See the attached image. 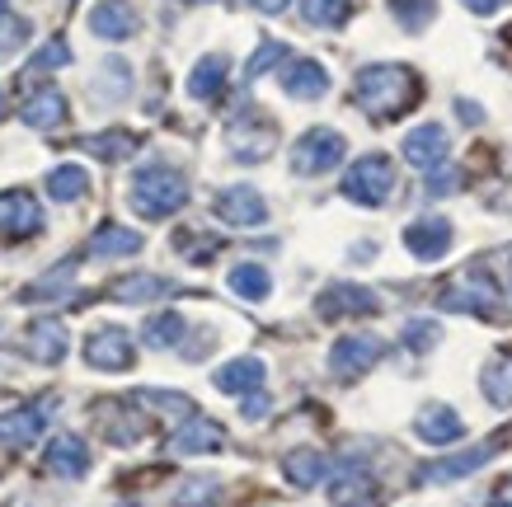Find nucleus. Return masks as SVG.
<instances>
[{"mask_svg": "<svg viewBox=\"0 0 512 507\" xmlns=\"http://www.w3.org/2000/svg\"><path fill=\"white\" fill-rule=\"evenodd\" d=\"M353 99L367 118L390 123V118H400V113H409L419 104V76L409 66H390V62L362 66L353 80Z\"/></svg>", "mask_w": 512, "mask_h": 507, "instance_id": "nucleus-1", "label": "nucleus"}, {"mask_svg": "<svg viewBox=\"0 0 512 507\" xmlns=\"http://www.w3.org/2000/svg\"><path fill=\"white\" fill-rule=\"evenodd\" d=\"M127 202L132 212L146 216V221H160V216H174L188 202V179L170 165H146L132 174V188H127Z\"/></svg>", "mask_w": 512, "mask_h": 507, "instance_id": "nucleus-2", "label": "nucleus"}, {"mask_svg": "<svg viewBox=\"0 0 512 507\" xmlns=\"http://www.w3.org/2000/svg\"><path fill=\"white\" fill-rule=\"evenodd\" d=\"M390 188H395V165L386 155H362L343 174V198H353L357 207H381L390 198Z\"/></svg>", "mask_w": 512, "mask_h": 507, "instance_id": "nucleus-3", "label": "nucleus"}, {"mask_svg": "<svg viewBox=\"0 0 512 507\" xmlns=\"http://www.w3.org/2000/svg\"><path fill=\"white\" fill-rule=\"evenodd\" d=\"M226 146H231L235 160L259 165V160H268V155H273V146H278V127L268 123L264 113L245 108V113H235L231 127H226Z\"/></svg>", "mask_w": 512, "mask_h": 507, "instance_id": "nucleus-4", "label": "nucleus"}, {"mask_svg": "<svg viewBox=\"0 0 512 507\" xmlns=\"http://www.w3.org/2000/svg\"><path fill=\"white\" fill-rule=\"evenodd\" d=\"M348 141L334 132V127H311L306 137L292 146V169L296 174H329V169L343 160Z\"/></svg>", "mask_w": 512, "mask_h": 507, "instance_id": "nucleus-5", "label": "nucleus"}, {"mask_svg": "<svg viewBox=\"0 0 512 507\" xmlns=\"http://www.w3.org/2000/svg\"><path fill=\"white\" fill-rule=\"evenodd\" d=\"M85 362L94 371H127L137 362V348H132V334L118 329V324H104L85 338Z\"/></svg>", "mask_w": 512, "mask_h": 507, "instance_id": "nucleus-6", "label": "nucleus"}, {"mask_svg": "<svg viewBox=\"0 0 512 507\" xmlns=\"http://www.w3.org/2000/svg\"><path fill=\"white\" fill-rule=\"evenodd\" d=\"M43 231V207L33 202V193L10 188L0 193V240H29Z\"/></svg>", "mask_w": 512, "mask_h": 507, "instance_id": "nucleus-7", "label": "nucleus"}, {"mask_svg": "<svg viewBox=\"0 0 512 507\" xmlns=\"http://www.w3.org/2000/svg\"><path fill=\"white\" fill-rule=\"evenodd\" d=\"M94 423H99V432H104L113 446H132L146 437V418L137 414L132 400H104L94 409Z\"/></svg>", "mask_w": 512, "mask_h": 507, "instance_id": "nucleus-8", "label": "nucleus"}, {"mask_svg": "<svg viewBox=\"0 0 512 507\" xmlns=\"http://www.w3.org/2000/svg\"><path fill=\"white\" fill-rule=\"evenodd\" d=\"M381 348H386V343L376 334H343L339 343L329 348V367H334V376H343V381H348V376H362V371L381 357Z\"/></svg>", "mask_w": 512, "mask_h": 507, "instance_id": "nucleus-9", "label": "nucleus"}, {"mask_svg": "<svg viewBox=\"0 0 512 507\" xmlns=\"http://www.w3.org/2000/svg\"><path fill=\"white\" fill-rule=\"evenodd\" d=\"M498 437L494 442H480V446H470V451H456V456H447V461H428L419 470L423 484H451V479H461V475H475L480 465H489L498 456Z\"/></svg>", "mask_w": 512, "mask_h": 507, "instance_id": "nucleus-10", "label": "nucleus"}, {"mask_svg": "<svg viewBox=\"0 0 512 507\" xmlns=\"http://www.w3.org/2000/svg\"><path fill=\"white\" fill-rule=\"evenodd\" d=\"M404 249H409L419 263L442 259L451 249V221L447 216H423V221H414V226L404 231Z\"/></svg>", "mask_w": 512, "mask_h": 507, "instance_id": "nucleus-11", "label": "nucleus"}, {"mask_svg": "<svg viewBox=\"0 0 512 507\" xmlns=\"http://www.w3.org/2000/svg\"><path fill=\"white\" fill-rule=\"evenodd\" d=\"M437 306L442 310H461V315H494L498 306V287L489 282V277H475V282H456V287H447V292L437 296Z\"/></svg>", "mask_w": 512, "mask_h": 507, "instance_id": "nucleus-12", "label": "nucleus"}, {"mask_svg": "<svg viewBox=\"0 0 512 507\" xmlns=\"http://www.w3.org/2000/svg\"><path fill=\"white\" fill-rule=\"evenodd\" d=\"M320 320H343V315H376L381 310V296L367 292V287H325V296L315 301Z\"/></svg>", "mask_w": 512, "mask_h": 507, "instance_id": "nucleus-13", "label": "nucleus"}, {"mask_svg": "<svg viewBox=\"0 0 512 507\" xmlns=\"http://www.w3.org/2000/svg\"><path fill=\"white\" fill-rule=\"evenodd\" d=\"M414 432H419L428 446H451L466 437V423H461V414H456L451 404H423L419 418H414Z\"/></svg>", "mask_w": 512, "mask_h": 507, "instance_id": "nucleus-14", "label": "nucleus"}, {"mask_svg": "<svg viewBox=\"0 0 512 507\" xmlns=\"http://www.w3.org/2000/svg\"><path fill=\"white\" fill-rule=\"evenodd\" d=\"M217 216L226 221V226H264L268 221V202L254 193V188H245V184H235V188H226L217 198Z\"/></svg>", "mask_w": 512, "mask_h": 507, "instance_id": "nucleus-15", "label": "nucleus"}, {"mask_svg": "<svg viewBox=\"0 0 512 507\" xmlns=\"http://www.w3.org/2000/svg\"><path fill=\"white\" fill-rule=\"evenodd\" d=\"M71 348V338H66V324L62 320H38L29 324V334H24V353L33 362H43V367H57Z\"/></svg>", "mask_w": 512, "mask_h": 507, "instance_id": "nucleus-16", "label": "nucleus"}, {"mask_svg": "<svg viewBox=\"0 0 512 507\" xmlns=\"http://www.w3.org/2000/svg\"><path fill=\"white\" fill-rule=\"evenodd\" d=\"M221 446H226V432H221V423L188 414L184 428L174 432L170 451H179V456H207V451H221Z\"/></svg>", "mask_w": 512, "mask_h": 507, "instance_id": "nucleus-17", "label": "nucleus"}, {"mask_svg": "<svg viewBox=\"0 0 512 507\" xmlns=\"http://www.w3.org/2000/svg\"><path fill=\"white\" fill-rule=\"evenodd\" d=\"M43 423H47V409L43 404H24V409H10L0 414V446H33L43 437Z\"/></svg>", "mask_w": 512, "mask_h": 507, "instance_id": "nucleus-18", "label": "nucleus"}, {"mask_svg": "<svg viewBox=\"0 0 512 507\" xmlns=\"http://www.w3.org/2000/svg\"><path fill=\"white\" fill-rule=\"evenodd\" d=\"M90 33L94 38H109V43L132 38V33H137V10H132L127 0H99L90 10Z\"/></svg>", "mask_w": 512, "mask_h": 507, "instance_id": "nucleus-19", "label": "nucleus"}, {"mask_svg": "<svg viewBox=\"0 0 512 507\" xmlns=\"http://www.w3.org/2000/svg\"><path fill=\"white\" fill-rule=\"evenodd\" d=\"M404 160L414 169H437L442 160H447V132L437 123H423L414 127L409 137H404Z\"/></svg>", "mask_w": 512, "mask_h": 507, "instance_id": "nucleus-20", "label": "nucleus"}, {"mask_svg": "<svg viewBox=\"0 0 512 507\" xmlns=\"http://www.w3.org/2000/svg\"><path fill=\"white\" fill-rule=\"evenodd\" d=\"M47 470L62 479H80L85 470H90V446L80 442V437H71V432H62V437H52V446H47Z\"/></svg>", "mask_w": 512, "mask_h": 507, "instance_id": "nucleus-21", "label": "nucleus"}, {"mask_svg": "<svg viewBox=\"0 0 512 507\" xmlns=\"http://www.w3.org/2000/svg\"><path fill=\"white\" fill-rule=\"evenodd\" d=\"M329 503L334 507H376L381 503V489H376L372 475L343 470V475H334V484H329Z\"/></svg>", "mask_w": 512, "mask_h": 507, "instance_id": "nucleus-22", "label": "nucleus"}, {"mask_svg": "<svg viewBox=\"0 0 512 507\" xmlns=\"http://www.w3.org/2000/svg\"><path fill=\"white\" fill-rule=\"evenodd\" d=\"M226 76H231V62H226L221 52H212V57H202V62L188 71V94L202 99V104H212V99H221V90H226Z\"/></svg>", "mask_w": 512, "mask_h": 507, "instance_id": "nucleus-23", "label": "nucleus"}, {"mask_svg": "<svg viewBox=\"0 0 512 507\" xmlns=\"http://www.w3.org/2000/svg\"><path fill=\"white\" fill-rule=\"evenodd\" d=\"M282 90L292 94V99H320V94L329 90V71L320 62H292L287 71H282Z\"/></svg>", "mask_w": 512, "mask_h": 507, "instance_id": "nucleus-24", "label": "nucleus"}, {"mask_svg": "<svg viewBox=\"0 0 512 507\" xmlns=\"http://www.w3.org/2000/svg\"><path fill=\"white\" fill-rule=\"evenodd\" d=\"M174 282H165V277L156 273H132V277H118L109 287L113 301H127V306H141V301H160V296H170Z\"/></svg>", "mask_w": 512, "mask_h": 507, "instance_id": "nucleus-25", "label": "nucleus"}, {"mask_svg": "<svg viewBox=\"0 0 512 507\" xmlns=\"http://www.w3.org/2000/svg\"><path fill=\"white\" fill-rule=\"evenodd\" d=\"M264 362L259 357H235V362H226V367L212 376L217 381V390H226V395H249V390H259L264 385Z\"/></svg>", "mask_w": 512, "mask_h": 507, "instance_id": "nucleus-26", "label": "nucleus"}, {"mask_svg": "<svg viewBox=\"0 0 512 507\" xmlns=\"http://www.w3.org/2000/svg\"><path fill=\"white\" fill-rule=\"evenodd\" d=\"M325 470H329V461L315 451V446H296V451L282 456V475L292 479L296 489H315V484L325 479Z\"/></svg>", "mask_w": 512, "mask_h": 507, "instance_id": "nucleus-27", "label": "nucleus"}, {"mask_svg": "<svg viewBox=\"0 0 512 507\" xmlns=\"http://www.w3.org/2000/svg\"><path fill=\"white\" fill-rule=\"evenodd\" d=\"M137 249H141V235L132 231V226H118V221H109V226H99V231L90 235L94 259H127V254H137Z\"/></svg>", "mask_w": 512, "mask_h": 507, "instance_id": "nucleus-28", "label": "nucleus"}, {"mask_svg": "<svg viewBox=\"0 0 512 507\" xmlns=\"http://www.w3.org/2000/svg\"><path fill=\"white\" fill-rule=\"evenodd\" d=\"M480 390H484V400H489V404L508 409V404H512V353H498V357H489V362H484Z\"/></svg>", "mask_w": 512, "mask_h": 507, "instance_id": "nucleus-29", "label": "nucleus"}, {"mask_svg": "<svg viewBox=\"0 0 512 507\" xmlns=\"http://www.w3.org/2000/svg\"><path fill=\"white\" fill-rule=\"evenodd\" d=\"M127 90H132V66L123 57H104L99 76H94V99L99 104H118V99H127Z\"/></svg>", "mask_w": 512, "mask_h": 507, "instance_id": "nucleus-30", "label": "nucleus"}, {"mask_svg": "<svg viewBox=\"0 0 512 507\" xmlns=\"http://www.w3.org/2000/svg\"><path fill=\"white\" fill-rule=\"evenodd\" d=\"M19 118L29 127H38V132H52V127H62V118H66V99L57 90H38L29 104L19 108Z\"/></svg>", "mask_w": 512, "mask_h": 507, "instance_id": "nucleus-31", "label": "nucleus"}, {"mask_svg": "<svg viewBox=\"0 0 512 507\" xmlns=\"http://www.w3.org/2000/svg\"><path fill=\"white\" fill-rule=\"evenodd\" d=\"M226 287H231L240 301H268L273 277H268V268H259V263H235L231 277H226Z\"/></svg>", "mask_w": 512, "mask_h": 507, "instance_id": "nucleus-32", "label": "nucleus"}, {"mask_svg": "<svg viewBox=\"0 0 512 507\" xmlns=\"http://www.w3.org/2000/svg\"><path fill=\"white\" fill-rule=\"evenodd\" d=\"M188 334V320L184 315H174V310H165V315H151L146 320V329H141V338H146V348H174V343H184Z\"/></svg>", "mask_w": 512, "mask_h": 507, "instance_id": "nucleus-33", "label": "nucleus"}, {"mask_svg": "<svg viewBox=\"0 0 512 507\" xmlns=\"http://www.w3.org/2000/svg\"><path fill=\"white\" fill-rule=\"evenodd\" d=\"M85 188H90V174H85L80 165H57L52 174H47V198H57V202L85 198Z\"/></svg>", "mask_w": 512, "mask_h": 507, "instance_id": "nucleus-34", "label": "nucleus"}, {"mask_svg": "<svg viewBox=\"0 0 512 507\" xmlns=\"http://www.w3.org/2000/svg\"><path fill=\"white\" fill-rule=\"evenodd\" d=\"M71 277H76V259H66L62 268H52V273H43L38 282H33L29 292H24V301H62L66 292H71Z\"/></svg>", "mask_w": 512, "mask_h": 507, "instance_id": "nucleus-35", "label": "nucleus"}, {"mask_svg": "<svg viewBox=\"0 0 512 507\" xmlns=\"http://www.w3.org/2000/svg\"><path fill=\"white\" fill-rule=\"evenodd\" d=\"M137 146H141V137H132V132H99V137H85V151L99 155V160H127Z\"/></svg>", "mask_w": 512, "mask_h": 507, "instance_id": "nucleus-36", "label": "nucleus"}, {"mask_svg": "<svg viewBox=\"0 0 512 507\" xmlns=\"http://www.w3.org/2000/svg\"><path fill=\"white\" fill-rule=\"evenodd\" d=\"M348 10H353V0H301V15L315 29H339L348 19Z\"/></svg>", "mask_w": 512, "mask_h": 507, "instance_id": "nucleus-37", "label": "nucleus"}, {"mask_svg": "<svg viewBox=\"0 0 512 507\" xmlns=\"http://www.w3.org/2000/svg\"><path fill=\"white\" fill-rule=\"evenodd\" d=\"M390 15H395V24L409 33H419L433 24L437 15V0H390Z\"/></svg>", "mask_w": 512, "mask_h": 507, "instance_id": "nucleus-38", "label": "nucleus"}, {"mask_svg": "<svg viewBox=\"0 0 512 507\" xmlns=\"http://www.w3.org/2000/svg\"><path fill=\"white\" fill-rule=\"evenodd\" d=\"M137 400L151 404V409H160V414H174V418L193 414V404H188L184 395H174V390H146V395H137Z\"/></svg>", "mask_w": 512, "mask_h": 507, "instance_id": "nucleus-39", "label": "nucleus"}, {"mask_svg": "<svg viewBox=\"0 0 512 507\" xmlns=\"http://www.w3.org/2000/svg\"><path fill=\"white\" fill-rule=\"evenodd\" d=\"M24 43H29V19L5 15V10H0V57L15 52V47H24Z\"/></svg>", "mask_w": 512, "mask_h": 507, "instance_id": "nucleus-40", "label": "nucleus"}, {"mask_svg": "<svg viewBox=\"0 0 512 507\" xmlns=\"http://www.w3.org/2000/svg\"><path fill=\"white\" fill-rule=\"evenodd\" d=\"M212 498H217V479H188L174 503H179V507H207Z\"/></svg>", "mask_w": 512, "mask_h": 507, "instance_id": "nucleus-41", "label": "nucleus"}, {"mask_svg": "<svg viewBox=\"0 0 512 507\" xmlns=\"http://www.w3.org/2000/svg\"><path fill=\"white\" fill-rule=\"evenodd\" d=\"M179 249H184V259L207 263V259H212V254L221 249V240H212V235H193V231H184V235H179Z\"/></svg>", "mask_w": 512, "mask_h": 507, "instance_id": "nucleus-42", "label": "nucleus"}, {"mask_svg": "<svg viewBox=\"0 0 512 507\" xmlns=\"http://www.w3.org/2000/svg\"><path fill=\"white\" fill-rule=\"evenodd\" d=\"M71 62V47L62 38H52L47 47H38V57H33V71H57V66Z\"/></svg>", "mask_w": 512, "mask_h": 507, "instance_id": "nucleus-43", "label": "nucleus"}, {"mask_svg": "<svg viewBox=\"0 0 512 507\" xmlns=\"http://www.w3.org/2000/svg\"><path fill=\"white\" fill-rule=\"evenodd\" d=\"M437 338H442V334H437V329H433L428 320H409V324H404V343H409L414 353H428Z\"/></svg>", "mask_w": 512, "mask_h": 507, "instance_id": "nucleus-44", "label": "nucleus"}, {"mask_svg": "<svg viewBox=\"0 0 512 507\" xmlns=\"http://www.w3.org/2000/svg\"><path fill=\"white\" fill-rule=\"evenodd\" d=\"M282 57H287V47H282V43H264L259 52H254V62L245 66V76H249V80H259V76L268 71V66H278Z\"/></svg>", "mask_w": 512, "mask_h": 507, "instance_id": "nucleus-45", "label": "nucleus"}, {"mask_svg": "<svg viewBox=\"0 0 512 507\" xmlns=\"http://www.w3.org/2000/svg\"><path fill=\"white\" fill-rule=\"evenodd\" d=\"M240 414H245L249 423H254V418H264V414H268V395H259V390H249V400L240 404Z\"/></svg>", "mask_w": 512, "mask_h": 507, "instance_id": "nucleus-46", "label": "nucleus"}, {"mask_svg": "<svg viewBox=\"0 0 512 507\" xmlns=\"http://www.w3.org/2000/svg\"><path fill=\"white\" fill-rule=\"evenodd\" d=\"M461 5H466L470 15H494V10H503L508 0H461Z\"/></svg>", "mask_w": 512, "mask_h": 507, "instance_id": "nucleus-47", "label": "nucleus"}, {"mask_svg": "<svg viewBox=\"0 0 512 507\" xmlns=\"http://www.w3.org/2000/svg\"><path fill=\"white\" fill-rule=\"evenodd\" d=\"M489 507H512V479H503L494 489V498H489Z\"/></svg>", "mask_w": 512, "mask_h": 507, "instance_id": "nucleus-48", "label": "nucleus"}, {"mask_svg": "<svg viewBox=\"0 0 512 507\" xmlns=\"http://www.w3.org/2000/svg\"><path fill=\"white\" fill-rule=\"evenodd\" d=\"M249 5H254V10H264V15H282L292 0H249Z\"/></svg>", "mask_w": 512, "mask_h": 507, "instance_id": "nucleus-49", "label": "nucleus"}, {"mask_svg": "<svg viewBox=\"0 0 512 507\" xmlns=\"http://www.w3.org/2000/svg\"><path fill=\"white\" fill-rule=\"evenodd\" d=\"M456 113H461V118H466V123H480V118H484L480 108H475V104H466V99H461V104H456Z\"/></svg>", "mask_w": 512, "mask_h": 507, "instance_id": "nucleus-50", "label": "nucleus"}]
</instances>
